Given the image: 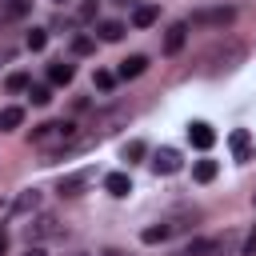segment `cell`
I'll return each instance as SVG.
<instances>
[{
  "instance_id": "6da1fadb",
  "label": "cell",
  "mask_w": 256,
  "mask_h": 256,
  "mask_svg": "<svg viewBox=\"0 0 256 256\" xmlns=\"http://www.w3.org/2000/svg\"><path fill=\"white\" fill-rule=\"evenodd\" d=\"M76 136H80V128H76L72 120H48V124H36V128L28 132V144H36V148H52L48 160H44V164H52Z\"/></svg>"
},
{
  "instance_id": "7a4b0ae2",
  "label": "cell",
  "mask_w": 256,
  "mask_h": 256,
  "mask_svg": "<svg viewBox=\"0 0 256 256\" xmlns=\"http://www.w3.org/2000/svg\"><path fill=\"white\" fill-rule=\"evenodd\" d=\"M244 56H248L244 40H236V36H224L220 44H212V48L200 56V72H204V76H220V72H232V68H236Z\"/></svg>"
},
{
  "instance_id": "3957f363",
  "label": "cell",
  "mask_w": 256,
  "mask_h": 256,
  "mask_svg": "<svg viewBox=\"0 0 256 256\" xmlns=\"http://www.w3.org/2000/svg\"><path fill=\"white\" fill-rule=\"evenodd\" d=\"M56 236H64V224H60V216H52V212H40V216L24 228V240H28V244H44V240H56Z\"/></svg>"
},
{
  "instance_id": "277c9868",
  "label": "cell",
  "mask_w": 256,
  "mask_h": 256,
  "mask_svg": "<svg viewBox=\"0 0 256 256\" xmlns=\"http://www.w3.org/2000/svg\"><path fill=\"white\" fill-rule=\"evenodd\" d=\"M236 20V12L232 8H200V12H192V28H228Z\"/></svg>"
},
{
  "instance_id": "5b68a950",
  "label": "cell",
  "mask_w": 256,
  "mask_h": 256,
  "mask_svg": "<svg viewBox=\"0 0 256 256\" xmlns=\"http://www.w3.org/2000/svg\"><path fill=\"white\" fill-rule=\"evenodd\" d=\"M92 176H96L92 168H80V172H68V176H64L60 184H56V192H60V196H80V192H84V188L92 184Z\"/></svg>"
},
{
  "instance_id": "8992f818",
  "label": "cell",
  "mask_w": 256,
  "mask_h": 256,
  "mask_svg": "<svg viewBox=\"0 0 256 256\" xmlns=\"http://www.w3.org/2000/svg\"><path fill=\"white\" fill-rule=\"evenodd\" d=\"M184 44H188V20L168 24V32H164V56H176Z\"/></svg>"
},
{
  "instance_id": "52a82bcc",
  "label": "cell",
  "mask_w": 256,
  "mask_h": 256,
  "mask_svg": "<svg viewBox=\"0 0 256 256\" xmlns=\"http://www.w3.org/2000/svg\"><path fill=\"white\" fill-rule=\"evenodd\" d=\"M180 164H184V160H180L176 148H160V152L152 156V172H156V176H172V172H180Z\"/></svg>"
},
{
  "instance_id": "ba28073f",
  "label": "cell",
  "mask_w": 256,
  "mask_h": 256,
  "mask_svg": "<svg viewBox=\"0 0 256 256\" xmlns=\"http://www.w3.org/2000/svg\"><path fill=\"white\" fill-rule=\"evenodd\" d=\"M188 140H192V148H212L216 144V132H212V124H204V120H192L188 124Z\"/></svg>"
},
{
  "instance_id": "9c48e42d",
  "label": "cell",
  "mask_w": 256,
  "mask_h": 256,
  "mask_svg": "<svg viewBox=\"0 0 256 256\" xmlns=\"http://www.w3.org/2000/svg\"><path fill=\"white\" fill-rule=\"evenodd\" d=\"M36 208H40V192H36V188H24V192L12 200L8 216H16V220H20V216H28V212H36Z\"/></svg>"
},
{
  "instance_id": "30bf717a",
  "label": "cell",
  "mask_w": 256,
  "mask_h": 256,
  "mask_svg": "<svg viewBox=\"0 0 256 256\" xmlns=\"http://www.w3.org/2000/svg\"><path fill=\"white\" fill-rule=\"evenodd\" d=\"M144 68H148V56H140V52H136V56H124V60H120L116 76H120V80H136Z\"/></svg>"
},
{
  "instance_id": "8fae6325",
  "label": "cell",
  "mask_w": 256,
  "mask_h": 256,
  "mask_svg": "<svg viewBox=\"0 0 256 256\" xmlns=\"http://www.w3.org/2000/svg\"><path fill=\"white\" fill-rule=\"evenodd\" d=\"M228 144H232V156L236 160H252V136H248V128H236L228 136Z\"/></svg>"
},
{
  "instance_id": "7c38bea8",
  "label": "cell",
  "mask_w": 256,
  "mask_h": 256,
  "mask_svg": "<svg viewBox=\"0 0 256 256\" xmlns=\"http://www.w3.org/2000/svg\"><path fill=\"white\" fill-rule=\"evenodd\" d=\"M156 20H160V8L156 4H136V12H132V24L136 28H152Z\"/></svg>"
},
{
  "instance_id": "4fadbf2b",
  "label": "cell",
  "mask_w": 256,
  "mask_h": 256,
  "mask_svg": "<svg viewBox=\"0 0 256 256\" xmlns=\"http://www.w3.org/2000/svg\"><path fill=\"white\" fill-rule=\"evenodd\" d=\"M104 188H108L112 196H128V192H132V180H128V172H108V176H104Z\"/></svg>"
},
{
  "instance_id": "5bb4252c",
  "label": "cell",
  "mask_w": 256,
  "mask_h": 256,
  "mask_svg": "<svg viewBox=\"0 0 256 256\" xmlns=\"http://www.w3.org/2000/svg\"><path fill=\"white\" fill-rule=\"evenodd\" d=\"M72 76H76V68H72L68 60H52V64H48V80H52V84H68Z\"/></svg>"
},
{
  "instance_id": "9a60e30c",
  "label": "cell",
  "mask_w": 256,
  "mask_h": 256,
  "mask_svg": "<svg viewBox=\"0 0 256 256\" xmlns=\"http://www.w3.org/2000/svg\"><path fill=\"white\" fill-rule=\"evenodd\" d=\"M196 220H200V212H196V208H184V212L168 216V224H172V236H176V232H188V228H192Z\"/></svg>"
},
{
  "instance_id": "2e32d148",
  "label": "cell",
  "mask_w": 256,
  "mask_h": 256,
  "mask_svg": "<svg viewBox=\"0 0 256 256\" xmlns=\"http://www.w3.org/2000/svg\"><path fill=\"white\" fill-rule=\"evenodd\" d=\"M168 236H172V224H168V220H160V224H152V228H144V232H140V240H144V244H164Z\"/></svg>"
},
{
  "instance_id": "e0dca14e",
  "label": "cell",
  "mask_w": 256,
  "mask_h": 256,
  "mask_svg": "<svg viewBox=\"0 0 256 256\" xmlns=\"http://www.w3.org/2000/svg\"><path fill=\"white\" fill-rule=\"evenodd\" d=\"M20 124H24V108H16V104L0 108V132H12V128H20Z\"/></svg>"
},
{
  "instance_id": "ac0fdd59",
  "label": "cell",
  "mask_w": 256,
  "mask_h": 256,
  "mask_svg": "<svg viewBox=\"0 0 256 256\" xmlns=\"http://www.w3.org/2000/svg\"><path fill=\"white\" fill-rule=\"evenodd\" d=\"M216 172H220V164H216V160H196V164H192V180H200V184L216 180Z\"/></svg>"
},
{
  "instance_id": "d6986e66",
  "label": "cell",
  "mask_w": 256,
  "mask_h": 256,
  "mask_svg": "<svg viewBox=\"0 0 256 256\" xmlns=\"http://www.w3.org/2000/svg\"><path fill=\"white\" fill-rule=\"evenodd\" d=\"M96 32H100V40L116 44V40L124 36V24H120V20H100V24H96Z\"/></svg>"
},
{
  "instance_id": "ffe728a7",
  "label": "cell",
  "mask_w": 256,
  "mask_h": 256,
  "mask_svg": "<svg viewBox=\"0 0 256 256\" xmlns=\"http://www.w3.org/2000/svg\"><path fill=\"white\" fill-rule=\"evenodd\" d=\"M144 156H148V144H144V140H128V144H124V160H128V164H136V160H144Z\"/></svg>"
},
{
  "instance_id": "44dd1931",
  "label": "cell",
  "mask_w": 256,
  "mask_h": 256,
  "mask_svg": "<svg viewBox=\"0 0 256 256\" xmlns=\"http://www.w3.org/2000/svg\"><path fill=\"white\" fill-rule=\"evenodd\" d=\"M24 44H28V52H44V44H48V32H44V28H32Z\"/></svg>"
},
{
  "instance_id": "7402d4cb",
  "label": "cell",
  "mask_w": 256,
  "mask_h": 256,
  "mask_svg": "<svg viewBox=\"0 0 256 256\" xmlns=\"http://www.w3.org/2000/svg\"><path fill=\"white\" fill-rule=\"evenodd\" d=\"M4 88H8V92H28V88H32V80H28L24 72H12V76L4 80Z\"/></svg>"
},
{
  "instance_id": "603a6c76",
  "label": "cell",
  "mask_w": 256,
  "mask_h": 256,
  "mask_svg": "<svg viewBox=\"0 0 256 256\" xmlns=\"http://www.w3.org/2000/svg\"><path fill=\"white\" fill-rule=\"evenodd\" d=\"M208 248H212V240H200V236H196V240H192L180 256H208Z\"/></svg>"
},
{
  "instance_id": "cb8c5ba5",
  "label": "cell",
  "mask_w": 256,
  "mask_h": 256,
  "mask_svg": "<svg viewBox=\"0 0 256 256\" xmlns=\"http://www.w3.org/2000/svg\"><path fill=\"white\" fill-rule=\"evenodd\" d=\"M92 48H96V40H92V36H76V40H72V52H76V56H88Z\"/></svg>"
},
{
  "instance_id": "d4e9b609",
  "label": "cell",
  "mask_w": 256,
  "mask_h": 256,
  "mask_svg": "<svg viewBox=\"0 0 256 256\" xmlns=\"http://www.w3.org/2000/svg\"><path fill=\"white\" fill-rule=\"evenodd\" d=\"M116 80H120V76H116V72H96V76H92V84H96V88H100V92H108V88H112V84H116Z\"/></svg>"
},
{
  "instance_id": "484cf974",
  "label": "cell",
  "mask_w": 256,
  "mask_h": 256,
  "mask_svg": "<svg viewBox=\"0 0 256 256\" xmlns=\"http://www.w3.org/2000/svg\"><path fill=\"white\" fill-rule=\"evenodd\" d=\"M28 92H32V104H36V108H44V104L52 100V88H44V84H36V88H28Z\"/></svg>"
},
{
  "instance_id": "4316f807",
  "label": "cell",
  "mask_w": 256,
  "mask_h": 256,
  "mask_svg": "<svg viewBox=\"0 0 256 256\" xmlns=\"http://www.w3.org/2000/svg\"><path fill=\"white\" fill-rule=\"evenodd\" d=\"M240 256H256V228L248 232V240H244V248H240Z\"/></svg>"
},
{
  "instance_id": "83f0119b",
  "label": "cell",
  "mask_w": 256,
  "mask_h": 256,
  "mask_svg": "<svg viewBox=\"0 0 256 256\" xmlns=\"http://www.w3.org/2000/svg\"><path fill=\"white\" fill-rule=\"evenodd\" d=\"M4 252H8V232L0 228V256H4Z\"/></svg>"
},
{
  "instance_id": "f1b7e54d",
  "label": "cell",
  "mask_w": 256,
  "mask_h": 256,
  "mask_svg": "<svg viewBox=\"0 0 256 256\" xmlns=\"http://www.w3.org/2000/svg\"><path fill=\"white\" fill-rule=\"evenodd\" d=\"M24 256H44V252H40V244H28V252H24Z\"/></svg>"
},
{
  "instance_id": "f546056e",
  "label": "cell",
  "mask_w": 256,
  "mask_h": 256,
  "mask_svg": "<svg viewBox=\"0 0 256 256\" xmlns=\"http://www.w3.org/2000/svg\"><path fill=\"white\" fill-rule=\"evenodd\" d=\"M100 256H128V252H120V248H104Z\"/></svg>"
},
{
  "instance_id": "4dcf8cb0",
  "label": "cell",
  "mask_w": 256,
  "mask_h": 256,
  "mask_svg": "<svg viewBox=\"0 0 256 256\" xmlns=\"http://www.w3.org/2000/svg\"><path fill=\"white\" fill-rule=\"evenodd\" d=\"M0 60H12V48H8V44L0 48Z\"/></svg>"
},
{
  "instance_id": "1f68e13d",
  "label": "cell",
  "mask_w": 256,
  "mask_h": 256,
  "mask_svg": "<svg viewBox=\"0 0 256 256\" xmlns=\"http://www.w3.org/2000/svg\"><path fill=\"white\" fill-rule=\"evenodd\" d=\"M120 4H132V0H120Z\"/></svg>"
},
{
  "instance_id": "d6a6232c",
  "label": "cell",
  "mask_w": 256,
  "mask_h": 256,
  "mask_svg": "<svg viewBox=\"0 0 256 256\" xmlns=\"http://www.w3.org/2000/svg\"><path fill=\"white\" fill-rule=\"evenodd\" d=\"M0 4H4V0H0Z\"/></svg>"
}]
</instances>
